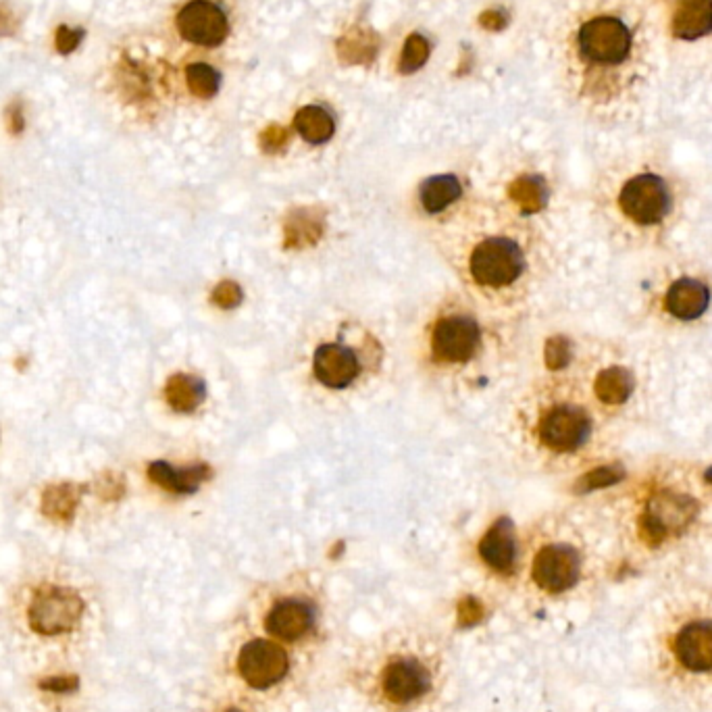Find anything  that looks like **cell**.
I'll return each mask as SVG.
<instances>
[{
	"label": "cell",
	"mask_w": 712,
	"mask_h": 712,
	"mask_svg": "<svg viewBox=\"0 0 712 712\" xmlns=\"http://www.w3.org/2000/svg\"><path fill=\"white\" fill-rule=\"evenodd\" d=\"M454 679L452 644L434 623H398L348 656L342 683L363 712H438Z\"/></svg>",
	"instance_id": "cell-1"
},
{
	"label": "cell",
	"mask_w": 712,
	"mask_h": 712,
	"mask_svg": "<svg viewBox=\"0 0 712 712\" xmlns=\"http://www.w3.org/2000/svg\"><path fill=\"white\" fill-rule=\"evenodd\" d=\"M319 660L304 656L267 635L234 623V629L219 652L215 681L286 710L307 696Z\"/></svg>",
	"instance_id": "cell-2"
},
{
	"label": "cell",
	"mask_w": 712,
	"mask_h": 712,
	"mask_svg": "<svg viewBox=\"0 0 712 712\" xmlns=\"http://www.w3.org/2000/svg\"><path fill=\"white\" fill-rule=\"evenodd\" d=\"M238 621L313 660H319L334 640L329 600L304 575L261 586L248 598Z\"/></svg>",
	"instance_id": "cell-3"
},
{
	"label": "cell",
	"mask_w": 712,
	"mask_h": 712,
	"mask_svg": "<svg viewBox=\"0 0 712 712\" xmlns=\"http://www.w3.org/2000/svg\"><path fill=\"white\" fill-rule=\"evenodd\" d=\"M648 19L640 7L623 0L617 9L590 15L577 30V55L592 69H600L608 90L635 98L648 82L652 65Z\"/></svg>",
	"instance_id": "cell-4"
},
{
	"label": "cell",
	"mask_w": 712,
	"mask_h": 712,
	"mask_svg": "<svg viewBox=\"0 0 712 712\" xmlns=\"http://www.w3.org/2000/svg\"><path fill=\"white\" fill-rule=\"evenodd\" d=\"M523 569L529 588L538 596L550 600L567 598L586 577V554L573 540L548 538L531 550Z\"/></svg>",
	"instance_id": "cell-5"
},
{
	"label": "cell",
	"mask_w": 712,
	"mask_h": 712,
	"mask_svg": "<svg viewBox=\"0 0 712 712\" xmlns=\"http://www.w3.org/2000/svg\"><path fill=\"white\" fill-rule=\"evenodd\" d=\"M617 207L627 223L640 230L663 225L673 211V190L667 177L658 171H635L617 194Z\"/></svg>",
	"instance_id": "cell-6"
},
{
	"label": "cell",
	"mask_w": 712,
	"mask_h": 712,
	"mask_svg": "<svg viewBox=\"0 0 712 712\" xmlns=\"http://www.w3.org/2000/svg\"><path fill=\"white\" fill-rule=\"evenodd\" d=\"M594 417L579 402H556L542 413L538 436L556 454H575L586 448L594 436Z\"/></svg>",
	"instance_id": "cell-7"
},
{
	"label": "cell",
	"mask_w": 712,
	"mask_h": 712,
	"mask_svg": "<svg viewBox=\"0 0 712 712\" xmlns=\"http://www.w3.org/2000/svg\"><path fill=\"white\" fill-rule=\"evenodd\" d=\"M525 254L517 240L496 236L475 246L469 271L483 288H506L523 275Z\"/></svg>",
	"instance_id": "cell-8"
},
{
	"label": "cell",
	"mask_w": 712,
	"mask_h": 712,
	"mask_svg": "<svg viewBox=\"0 0 712 712\" xmlns=\"http://www.w3.org/2000/svg\"><path fill=\"white\" fill-rule=\"evenodd\" d=\"M481 567L490 577L511 583L523 571V548L511 521H496L477 544Z\"/></svg>",
	"instance_id": "cell-9"
},
{
	"label": "cell",
	"mask_w": 712,
	"mask_h": 712,
	"mask_svg": "<svg viewBox=\"0 0 712 712\" xmlns=\"http://www.w3.org/2000/svg\"><path fill=\"white\" fill-rule=\"evenodd\" d=\"M481 342L479 325L469 315L442 317L431 332V350L444 363H465Z\"/></svg>",
	"instance_id": "cell-10"
},
{
	"label": "cell",
	"mask_w": 712,
	"mask_h": 712,
	"mask_svg": "<svg viewBox=\"0 0 712 712\" xmlns=\"http://www.w3.org/2000/svg\"><path fill=\"white\" fill-rule=\"evenodd\" d=\"M177 30L198 46H219L230 32L225 13L211 0H190L177 15Z\"/></svg>",
	"instance_id": "cell-11"
},
{
	"label": "cell",
	"mask_w": 712,
	"mask_h": 712,
	"mask_svg": "<svg viewBox=\"0 0 712 712\" xmlns=\"http://www.w3.org/2000/svg\"><path fill=\"white\" fill-rule=\"evenodd\" d=\"M313 371L325 388L344 390L354 384L361 373L359 356L342 344H323L315 352Z\"/></svg>",
	"instance_id": "cell-12"
},
{
	"label": "cell",
	"mask_w": 712,
	"mask_h": 712,
	"mask_svg": "<svg viewBox=\"0 0 712 712\" xmlns=\"http://www.w3.org/2000/svg\"><path fill=\"white\" fill-rule=\"evenodd\" d=\"M673 652L688 673L712 671V621H692L677 633Z\"/></svg>",
	"instance_id": "cell-13"
},
{
	"label": "cell",
	"mask_w": 712,
	"mask_h": 712,
	"mask_svg": "<svg viewBox=\"0 0 712 712\" xmlns=\"http://www.w3.org/2000/svg\"><path fill=\"white\" fill-rule=\"evenodd\" d=\"M710 300L712 294L700 279L681 277L675 284L669 286L665 294V309L673 319L681 323H692L708 311Z\"/></svg>",
	"instance_id": "cell-14"
},
{
	"label": "cell",
	"mask_w": 712,
	"mask_h": 712,
	"mask_svg": "<svg viewBox=\"0 0 712 712\" xmlns=\"http://www.w3.org/2000/svg\"><path fill=\"white\" fill-rule=\"evenodd\" d=\"M673 32L681 40H696L712 32V0H671Z\"/></svg>",
	"instance_id": "cell-15"
},
{
	"label": "cell",
	"mask_w": 712,
	"mask_h": 712,
	"mask_svg": "<svg viewBox=\"0 0 712 712\" xmlns=\"http://www.w3.org/2000/svg\"><path fill=\"white\" fill-rule=\"evenodd\" d=\"M202 712H284L257 698H250L225 683L215 681Z\"/></svg>",
	"instance_id": "cell-16"
},
{
	"label": "cell",
	"mask_w": 712,
	"mask_h": 712,
	"mask_svg": "<svg viewBox=\"0 0 712 712\" xmlns=\"http://www.w3.org/2000/svg\"><path fill=\"white\" fill-rule=\"evenodd\" d=\"M461 196V182L454 175H436L421 186V205L429 213H440Z\"/></svg>",
	"instance_id": "cell-17"
},
{
	"label": "cell",
	"mask_w": 712,
	"mask_h": 712,
	"mask_svg": "<svg viewBox=\"0 0 712 712\" xmlns=\"http://www.w3.org/2000/svg\"><path fill=\"white\" fill-rule=\"evenodd\" d=\"M150 477L161 488L171 492H192L202 481V469H175L167 463H152Z\"/></svg>",
	"instance_id": "cell-18"
},
{
	"label": "cell",
	"mask_w": 712,
	"mask_h": 712,
	"mask_svg": "<svg viewBox=\"0 0 712 712\" xmlns=\"http://www.w3.org/2000/svg\"><path fill=\"white\" fill-rule=\"evenodd\" d=\"M296 127L302 138L319 144L334 134V119L319 107H307L296 115Z\"/></svg>",
	"instance_id": "cell-19"
},
{
	"label": "cell",
	"mask_w": 712,
	"mask_h": 712,
	"mask_svg": "<svg viewBox=\"0 0 712 712\" xmlns=\"http://www.w3.org/2000/svg\"><path fill=\"white\" fill-rule=\"evenodd\" d=\"M78 490L73 486H53L48 488L42 496V504L46 515L55 519H69L78 506Z\"/></svg>",
	"instance_id": "cell-20"
},
{
	"label": "cell",
	"mask_w": 712,
	"mask_h": 712,
	"mask_svg": "<svg viewBox=\"0 0 712 712\" xmlns=\"http://www.w3.org/2000/svg\"><path fill=\"white\" fill-rule=\"evenodd\" d=\"M188 84L194 94L211 96L219 88V73L205 63H196L188 69Z\"/></svg>",
	"instance_id": "cell-21"
},
{
	"label": "cell",
	"mask_w": 712,
	"mask_h": 712,
	"mask_svg": "<svg viewBox=\"0 0 712 712\" xmlns=\"http://www.w3.org/2000/svg\"><path fill=\"white\" fill-rule=\"evenodd\" d=\"M427 59V42L421 36H413L404 46L402 65L406 71H415Z\"/></svg>",
	"instance_id": "cell-22"
}]
</instances>
